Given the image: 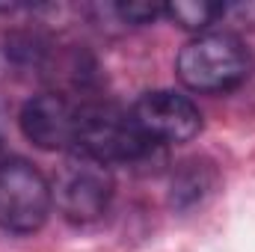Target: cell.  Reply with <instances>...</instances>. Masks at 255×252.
<instances>
[{
  "mask_svg": "<svg viewBox=\"0 0 255 252\" xmlns=\"http://www.w3.org/2000/svg\"><path fill=\"white\" fill-rule=\"evenodd\" d=\"M255 68L253 51L229 30L202 33L190 39L175 60L178 80L193 92H229L238 89Z\"/></svg>",
  "mask_w": 255,
  "mask_h": 252,
  "instance_id": "6da1fadb",
  "label": "cell"
},
{
  "mask_svg": "<svg viewBox=\"0 0 255 252\" xmlns=\"http://www.w3.org/2000/svg\"><path fill=\"white\" fill-rule=\"evenodd\" d=\"M151 148L154 145L142 136L130 110H122L107 101H92L77 107V125H74L77 154L113 166V163H136L148 157Z\"/></svg>",
  "mask_w": 255,
  "mask_h": 252,
  "instance_id": "7a4b0ae2",
  "label": "cell"
},
{
  "mask_svg": "<svg viewBox=\"0 0 255 252\" xmlns=\"http://www.w3.org/2000/svg\"><path fill=\"white\" fill-rule=\"evenodd\" d=\"M51 196L63 220L74 226H89L101 220L113 202V175L104 163L71 151L57 166Z\"/></svg>",
  "mask_w": 255,
  "mask_h": 252,
  "instance_id": "3957f363",
  "label": "cell"
},
{
  "mask_svg": "<svg viewBox=\"0 0 255 252\" xmlns=\"http://www.w3.org/2000/svg\"><path fill=\"white\" fill-rule=\"evenodd\" d=\"M54 208L51 181L21 157L0 160V229L12 235L39 232Z\"/></svg>",
  "mask_w": 255,
  "mask_h": 252,
  "instance_id": "277c9868",
  "label": "cell"
},
{
  "mask_svg": "<svg viewBox=\"0 0 255 252\" xmlns=\"http://www.w3.org/2000/svg\"><path fill=\"white\" fill-rule=\"evenodd\" d=\"M130 116L151 145L190 142L202 130V113L187 95L175 89H151L136 98Z\"/></svg>",
  "mask_w": 255,
  "mask_h": 252,
  "instance_id": "5b68a950",
  "label": "cell"
},
{
  "mask_svg": "<svg viewBox=\"0 0 255 252\" xmlns=\"http://www.w3.org/2000/svg\"><path fill=\"white\" fill-rule=\"evenodd\" d=\"M74 125H77V107L57 92H42L24 101L18 113V127L27 142H33L42 151H74Z\"/></svg>",
  "mask_w": 255,
  "mask_h": 252,
  "instance_id": "8992f818",
  "label": "cell"
},
{
  "mask_svg": "<svg viewBox=\"0 0 255 252\" xmlns=\"http://www.w3.org/2000/svg\"><path fill=\"white\" fill-rule=\"evenodd\" d=\"M217 184H220V175L211 160H202V157L184 160L169 178V208L178 214H190L217 193Z\"/></svg>",
  "mask_w": 255,
  "mask_h": 252,
  "instance_id": "52a82bcc",
  "label": "cell"
},
{
  "mask_svg": "<svg viewBox=\"0 0 255 252\" xmlns=\"http://www.w3.org/2000/svg\"><path fill=\"white\" fill-rule=\"evenodd\" d=\"M223 12V0H175V3H163V15L178 24L181 30H208L211 24L220 21Z\"/></svg>",
  "mask_w": 255,
  "mask_h": 252,
  "instance_id": "ba28073f",
  "label": "cell"
},
{
  "mask_svg": "<svg viewBox=\"0 0 255 252\" xmlns=\"http://www.w3.org/2000/svg\"><path fill=\"white\" fill-rule=\"evenodd\" d=\"M6 51H9V57H12L15 63L39 65L48 48H45V42H42L39 36H33V33H18V36H12V39L6 42Z\"/></svg>",
  "mask_w": 255,
  "mask_h": 252,
  "instance_id": "9c48e42d",
  "label": "cell"
},
{
  "mask_svg": "<svg viewBox=\"0 0 255 252\" xmlns=\"http://www.w3.org/2000/svg\"><path fill=\"white\" fill-rule=\"evenodd\" d=\"M116 15L133 24V27H142V24H151L163 15V3H151V0H128V3H116Z\"/></svg>",
  "mask_w": 255,
  "mask_h": 252,
  "instance_id": "30bf717a",
  "label": "cell"
},
{
  "mask_svg": "<svg viewBox=\"0 0 255 252\" xmlns=\"http://www.w3.org/2000/svg\"><path fill=\"white\" fill-rule=\"evenodd\" d=\"M235 30H255V0H238V3H223L220 21Z\"/></svg>",
  "mask_w": 255,
  "mask_h": 252,
  "instance_id": "8fae6325",
  "label": "cell"
},
{
  "mask_svg": "<svg viewBox=\"0 0 255 252\" xmlns=\"http://www.w3.org/2000/svg\"><path fill=\"white\" fill-rule=\"evenodd\" d=\"M0 160H3V157H0Z\"/></svg>",
  "mask_w": 255,
  "mask_h": 252,
  "instance_id": "7c38bea8",
  "label": "cell"
}]
</instances>
